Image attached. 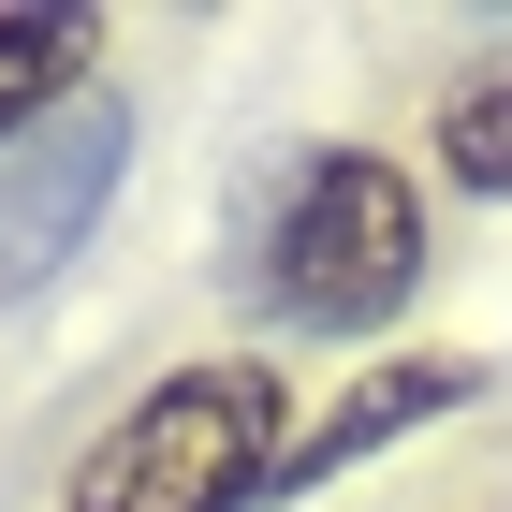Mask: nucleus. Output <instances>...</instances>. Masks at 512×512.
Masks as SVG:
<instances>
[{"label":"nucleus","mask_w":512,"mask_h":512,"mask_svg":"<svg viewBox=\"0 0 512 512\" xmlns=\"http://www.w3.org/2000/svg\"><path fill=\"white\" fill-rule=\"evenodd\" d=\"M293 469V395H278L264 352H220V366H176L88 439L74 512H249L278 498Z\"/></svg>","instance_id":"f257e3e1"},{"label":"nucleus","mask_w":512,"mask_h":512,"mask_svg":"<svg viewBox=\"0 0 512 512\" xmlns=\"http://www.w3.org/2000/svg\"><path fill=\"white\" fill-rule=\"evenodd\" d=\"M278 308L322 322V337H366V322L410 308V278H425V191L395 176L381 147H322L278 205Z\"/></svg>","instance_id":"f03ea898"},{"label":"nucleus","mask_w":512,"mask_h":512,"mask_svg":"<svg viewBox=\"0 0 512 512\" xmlns=\"http://www.w3.org/2000/svg\"><path fill=\"white\" fill-rule=\"evenodd\" d=\"M469 395H483V366H454V352H425V366H366V381L308 425V454H293L278 483H322V469H352V454H381V439L439 425V410H469Z\"/></svg>","instance_id":"7ed1b4c3"},{"label":"nucleus","mask_w":512,"mask_h":512,"mask_svg":"<svg viewBox=\"0 0 512 512\" xmlns=\"http://www.w3.org/2000/svg\"><path fill=\"white\" fill-rule=\"evenodd\" d=\"M88 44H103L88 15H0V147L88 88Z\"/></svg>","instance_id":"20e7f679"},{"label":"nucleus","mask_w":512,"mask_h":512,"mask_svg":"<svg viewBox=\"0 0 512 512\" xmlns=\"http://www.w3.org/2000/svg\"><path fill=\"white\" fill-rule=\"evenodd\" d=\"M439 161H454L469 191H512V74H469L439 103Z\"/></svg>","instance_id":"39448f33"}]
</instances>
